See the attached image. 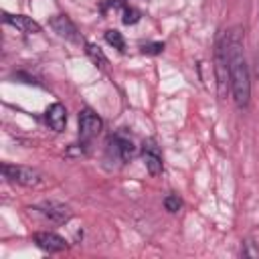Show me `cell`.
I'll list each match as a JSON object with an SVG mask.
<instances>
[{"mask_svg": "<svg viewBox=\"0 0 259 259\" xmlns=\"http://www.w3.org/2000/svg\"><path fill=\"white\" fill-rule=\"evenodd\" d=\"M107 150H109V154H111L113 158H117L119 162H130V160L134 158V154H136L134 142H132L130 138L121 136V134H115V136L109 138Z\"/></svg>", "mask_w": 259, "mask_h": 259, "instance_id": "obj_5", "label": "cell"}, {"mask_svg": "<svg viewBox=\"0 0 259 259\" xmlns=\"http://www.w3.org/2000/svg\"><path fill=\"white\" fill-rule=\"evenodd\" d=\"M36 210L40 214H45L49 221L57 223V225H63V223H67L71 219V208L67 204L59 202V200H45V202H40L36 206Z\"/></svg>", "mask_w": 259, "mask_h": 259, "instance_id": "obj_6", "label": "cell"}, {"mask_svg": "<svg viewBox=\"0 0 259 259\" xmlns=\"http://www.w3.org/2000/svg\"><path fill=\"white\" fill-rule=\"evenodd\" d=\"M214 77H217V91L219 97L225 99L227 93L231 91V81H229V53H227V32L219 36L217 49H214Z\"/></svg>", "mask_w": 259, "mask_h": 259, "instance_id": "obj_2", "label": "cell"}, {"mask_svg": "<svg viewBox=\"0 0 259 259\" xmlns=\"http://www.w3.org/2000/svg\"><path fill=\"white\" fill-rule=\"evenodd\" d=\"M142 156H144L146 170H148L152 176H158V174L162 172L164 164H162V156H160L156 144H154V142H146V144H144V152H142Z\"/></svg>", "mask_w": 259, "mask_h": 259, "instance_id": "obj_11", "label": "cell"}, {"mask_svg": "<svg viewBox=\"0 0 259 259\" xmlns=\"http://www.w3.org/2000/svg\"><path fill=\"white\" fill-rule=\"evenodd\" d=\"M101 127H103V121L93 109H89V107L81 109V113H79V136H81L83 142L93 140L101 132Z\"/></svg>", "mask_w": 259, "mask_h": 259, "instance_id": "obj_4", "label": "cell"}, {"mask_svg": "<svg viewBox=\"0 0 259 259\" xmlns=\"http://www.w3.org/2000/svg\"><path fill=\"white\" fill-rule=\"evenodd\" d=\"M45 121H47V125H49L51 130L63 132L65 125H67V109H65V105L59 103V101L53 103V105H49V109H47V113H45Z\"/></svg>", "mask_w": 259, "mask_h": 259, "instance_id": "obj_10", "label": "cell"}, {"mask_svg": "<svg viewBox=\"0 0 259 259\" xmlns=\"http://www.w3.org/2000/svg\"><path fill=\"white\" fill-rule=\"evenodd\" d=\"M105 40H107L113 49L125 51V40H123V36H121L119 30H107V32H105Z\"/></svg>", "mask_w": 259, "mask_h": 259, "instance_id": "obj_13", "label": "cell"}, {"mask_svg": "<svg viewBox=\"0 0 259 259\" xmlns=\"http://www.w3.org/2000/svg\"><path fill=\"white\" fill-rule=\"evenodd\" d=\"M164 206H166L168 212H178L180 206H182V202H180L178 194H168V196L164 198Z\"/></svg>", "mask_w": 259, "mask_h": 259, "instance_id": "obj_14", "label": "cell"}, {"mask_svg": "<svg viewBox=\"0 0 259 259\" xmlns=\"http://www.w3.org/2000/svg\"><path fill=\"white\" fill-rule=\"evenodd\" d=\"M2 20L10 26H14L16 30L20 32H26V34H36L40 32V24L36 20H32L30 16H24V14H8V12H2Z\"/></svg>", "mask_w": 259, "mask_h": 259, "instance_id": "obj_9", "label": "cell"}, {"mask_svg": "<svg viewBox=\"0 0 259 259\" xmlns=\"http://www.w3.org/2000/svg\"><path fill=\"white\" fill-rule=\"evenodd\" d=\"M32 241L38 249L47 251V253H59V251H65L67 249V241L57 235V233H51V231H38L32 235Z\"/></svg>", "mask_w": 259, "mask_h": 259, "instance_id": "obj_7", "label": "cell"}, {"mask_svg": "<svg viewBox=\"0 0 259 259\" xmlns=\"http://www.w3.org/2000/svg\"><path fill=\"white\" fill-rule=\"evenodd\" d=\"M49 24H51V28H53L61 38H65V40H73V42L79 40L77 26L73 24V20H71L67 14H55V16L51 18Z\"/></svg>", "mask_w": 259, "mask_h": 259, "instance_id": "obj_8", "label": "cell"}, {"mask_svg": "<svg viewBox=\"0 0 259 259\" xmlns=\"http://www.w3.org/2000/svg\"><path fill=\"white\" fill-rule=\"evenodd\" d=\"M85 53L89 55V59L97 65V67H101V69H105L107 67V57L103 55V51L97 47V45H93V42H85Z\"/></svg>", "mask_w": 259, "mask_h": 259, "instance_id": "obj_12", "label": "cell"}, {"mask_svg": "<svg viewBox=\"0 0 259 259\" xmlns=\"http://www.w3.org/2000/svg\"><path fill=\"white\" fill-rule=\"evenodd\" d=\"M227 53H229V81H231V95L237 107H247L251 99V75L243 55V38L241 30L233 28L227 32Z\"/></svg>", "mask_w": 259, "mask_h": 259, "instance_id": "obj_1", "label": "cell"}, {"mask_svg": "<svg viewBox=\"0 0 259 259\" xmlns=\"http://www.w3.org/2000/svg\"><path fill=\"white\" fill-rule=\"evenodd\" d=\"M2 174L4 178H8L10 182H16L20 186H28V188H34L42 182V176L40 172L28 168V166H16V164H2Z\"/></svg>", "mask_w": 259, "mask_h": 259, "instance_id": "obj_3", "label": "cell"}, {"mask_svg": "<svg viewBox=\"0 0 259 259\" xmlns=\"http://www.w3.org/2000/svg\"><path fill=\"white\" fill-rule=\"evenodd\" d=\"M164 51V42H148V45H142V53L146 55H160Z\"/></svg>", "mask_w": 259, "mask_h": 259, "instance_id": "obj_15", "label": "cell"}, {"mask_svg": "<svg viewBox=\"0 0 259 259\" xmlns=\"http://www.w3.org/2000/svg\"><path fill=\"white\" fill-rule=\"evenodd\" d=\"M140 20V12L136 8H123V22L125 24H136Z\"/></svg>", "mask_w": 259, "mask_h": 259, "instance_id": "obj_16", "label": "cell"}]
</instances>
